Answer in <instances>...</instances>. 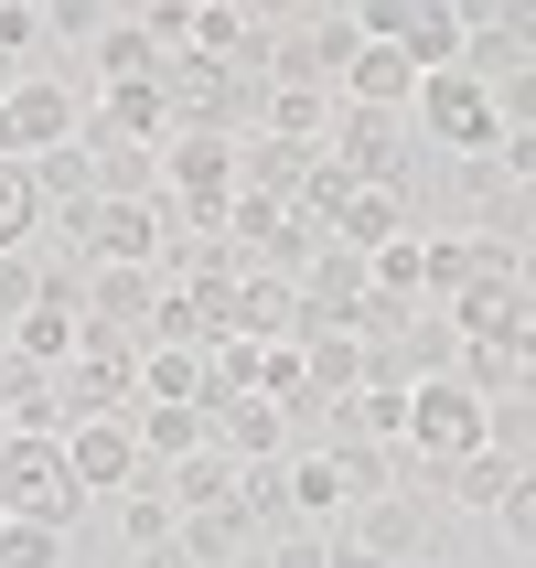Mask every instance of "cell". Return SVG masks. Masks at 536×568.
I'll use <instances>...</instances> for the list:
<instances>
[{"label":"cell","mask_w":536,"mask_h":568,"mask_svg":"<svg viewBox=\"0 0 536 568\" xmlns=\"http://www.w3.org/2000/svg\"><path fill=\"white\" fill-rule=\"evenodd\" d=\"M0 505L22 515V526H54V537H75L87 483L64 473V440H32V429H11V440H0Z\"/></svg>","instance_id":"1"},{"label":"cell","mask_w":536,"mask_h":568,"mask_svg":"<svg viewBox=\"0 0 536 568\" xmlns=\"http://www.w3.org/2000/svg\"><path fill=\"white\" fill-rule=\"evenodd\" d=\"M87 129V97H75V75H11V97H0V161H43V151H64Z\"/></svg>","instance_id":"2"},{"label":"cell","mask_w":536,"mask_h":568,"mask_svg":"<svg viewBox=\"0 0 536 568\" xmlns=\"http://www.w3.org/2000/svg\"><path fill=\"white\" fill-rule=\"evenodd\" d=\"M54 408H64V429H75V418H129V408H140V344H119V333L87 322L75 365L54 376Z\"/></svg>","instance_id":"3"},{"label":"cell","mask_w":536,"mask_h":568,"mask_svg":"<svg viewBox=\"0 0 536 568\" xmlns=\"http://www.w3.org/2000/svg\"><path fill=\"white\" fill-rule=\"evenodd\" d=\"M365 43H397L418 75H462V0H354Z\"/></svg>","instance_id":"4"},{"label":"cell","mask_w":536,"mask_h":568,"mask_svg":"<svg viewBox=\"0 0 536 568\" xmlns=\"http://www.w3.org/2000/svg\"><path fill=\"white\" fill-rule=\"evenodd\" d=\"M408 119H418V140H429V151H451V161H494V151H505L494 87H473V75H429Z\"/></svg>","instance_id":"5"},{"label":"cell","mask_w":536,"mask_h":568,"mask_svg":"<svg viewBox=\"0 0 536 568\" xmlns=\"http://www.w3.org/2000/svg\"><path fill=\"white\" fill-rule=\"evenodd\" d=\"M333 161H344L354 183H386V193H408L418 119H397V108H344V119H333Z\"/></svg>","instance_id":"6"},{"label":"cell","mask_w":536,"mask_h":568,"mask_svg":"<svg viewBox=\"0 0 536 568\" xmlns=\"http://www.w3.org/2000/svg\"><path fill=\"white\" fill-rule=\"evenodd\" d=\"M64 473L87 483V505H119L129 483H140V429L129 418H75L64 429Z\"/></svg>","instance_id":"7"},{"label":"cell","mask_w":536,"mask_h":568,"mask_svg":"<svg viewBox=\"0 0 536 568\" xmlns=\"http://www.w3.org/2000/svg\"><path fill=\"white\" fill-rule=\"evenodd\" d=\"M429 526H441V505H429V494H386V505H354L333 537L376 547L386 568H418V558H429Z\"/></svg>","instance_id":"8"},{"label":"cell","mask_w":536,"mask_h":568,"mask_svg":"<svg viewBox=\"0 0 536 568\" xmlns=\"http://www.w3.org/2000/svg\"><path fill=\"white\" fill-rule=\"evenodd\" d=\"M204 418H215V450L236 462V473L290 462V408H280V397H225V408H204Z\"/></svg>","instance_id":"9"},{"label":"cell","mask_w":536,"mask_h":568,"mask_svg":"<svg viewBox=\"0 0 536 568\" xmlns=\"http://www.w3.org/2000/svg\"><path fill=\"white\" fill-rule=\"evenodd\" d=\"M418 87H429V75H418L397 43H365V54L344 64V87H333V97H344V108H397V119H408V108H418Z\"/></svg>","instance_id":"10"},{"label":"cell","mask_w":536,"mask_h":568,"mask_svg":"<svg viewBox=\"0 0 536 568\" xmlns=\"http://www.w3.org/2000/svg\"><path fill=\"white\" fill-rule=\"evenodd\" d=\"M526 312H536V301L515 290V268H483V280L462 290V301H451V333H462V344H505V333H515Z\"/></svg>","instance_id":"11"},{"label":"cell","mask_w":536,"mask_h":568,"mask_svg":"<svg viewBox=\"0 0 536 568\" xmlns=\"http://www.w3.org/2000/svg\"><path fill=\"white\" fill-rule=\"evenodd\" d=\"M75 344H87V312H75V301H32V312L11 322V354H22L32 376H64Z\"/></svg>","instance_id":"12"},{"label":"cell","mask_w":536,"mask_h":568,"mask_svg":"<svg viewBox=\"0 0 536 568\" xmlns=\"http://www.w3.org/2000/svg\"><path fill=\"white\" fill-rule=\"evenodd\" d=\"M333 119H344L333 87H269V108H257V129L269 140H301V151H333Z\"/></svg>","instance_id":"13"},{"label":"cell","mask_w":536,"mask_h":568,"mask_svg":"<svg viewBox=\"0 0 536 568\" xmlns=\"http://www.w3.org/2000/svg\"><path fill=\"white\" fill-rule=\"evenodd\" d=\"M397 236H408V193H386V183H354V204L333 215V247L376 257V247H397Z\"/></svg>","instance_id":"14"},{"label":"cell","mask_w":536,"mask_h":568,"mask_svg":"<svg viewBox=\"0 0 536 568\" xmlns=\"http://www.w3.org/2000/svg\"><path fill=\"white\" fill-rule=\"evenodd\" d=\"M515 473H526V462H505V450H473V462H451L429 494H441V515H494V505L515 494Z\"/></svg>","instance_id":"15"},{"label":"cell","mask_w":536,"mask_h":568,"mask_svg":"<svg viewBox=\"0 0 536 568\" xmlns=\"http://www.w3.org/2000/svg\"><path fill=\"white\" fill-rule=\"evenodd\" d=\"M129 429H140V462H193V450H215V418L204 408H129Z\"/></svg>","instance_id":"16"},{"label":"cell","mask_w":536,"mask_h":568,"mask_svg":"<svg viewBox=\"0 0 536 568\" xmlns=\"http://www.w3.org/2000/svg\"><path fill=\"white\" fill-rule=\"evenodd\" d=\"M172 537H183V558H193V568H236V558H257V526H247L236 505H204V515H183Z\"/></svg>","instance_id":"17"},{"label":"cell","mask_w":536,"mask_h":568,"mask_svg":"<svg viewBox=\"0 0 536 568\" xmlns=\"http://www.w3.org/2000/svg\"><path fill=\"white\" fill-rule=\"evenodd\" d=\"M280 473H290V515L333 537V526H344V473H333V450H290Z\"/></svg>","instance_id":"18"},{"label":"cell","mask_w":536,"mask_h":568,"mask_svg":"<svg viewBox=\"0 0 536 568\" xmlns=\"http://www.w3.org/2000/svg\"><path fill=\"white\" fill-rule=\"evenodd\" d=\"M140 408H204V354L140 344Z\"/></svg>","instance_id":"19"},{"label":"cell","mask_w":536,"mask_h":568,"mask_svg":"<svg viewBox=\"0 0 536 568\" xmlns=\"http://www.w3.org/2000/svg\"><path fill=\"white\" fill-rule=\"evenodd\" d=\"M204 505H236V462H225V450L172 462V515H204Z\"/></svg>","instance_id":"20"},{"label":"cell","mask_w":536,"mask_h":568,"mask_svg":"<svg viewBox=\"0 0 536 568\" xmlns=\"http://www.w3.org/2000/svg\"><path fill=\"white\" fill-rule=\"evenodd\" d=\"M236 515L257 526V547L280 537V526H301V515H290V473H280V462H269V473H236Z\"/></svg>","instance_id":"21"},{"label":"cell","mask_w":536,"mask_h":568,"mask_svg":"<svg viewBox=\"0 0 536 568\" xmlns=\"http://www.w3.org/2000/svg\"><path fill=\"white\" fill-rule=\"evenodd\" d=\"M43 236V193H32V161H0V247H32Z\"/></svg>","instance_id":"22"},{"label":"cell","mask_w":536,"mask_h":568,"mask_svg":"<svg viewBox=\"0 0 536 568\" xmlns=\"http://www.w3.org/2000/svg\"><path fill=\"white\" fill-rule=\"evenodd\" d=\"M32 301H43V257H32V247H0V333H11Z\"/></svg>","instance_id":"23"},{"label":"cell","mask_w":536,"mask_h":568,"mask_svg":"<svg viewBox=\"0 0 536 568\" xmlns=\"http://www.w3.org/2000/svg\"><path fill=\"white\" fill-rule=\"evenodd\" d=\"M312 54H322V75L344 87V64L365 54V22H354V11H312Z\"/></svg>","instance_id":"24"},{"label":"cell","mask_w":536,"mask_h":568,"mask_svg":"<svg viewBox=\"0 0 536 568\" xmlns=\"http://www.w3.org/2000/svg\"><path fill=\"white\" fill-rule=\"evenodd\" d=\"M257 568H333V537L322 526H280V537L257 547Z\"/></svg>","instance_id":"25"},{"label":"cell","mask_w":536,"mask_h":568,"mask_svg":"<svg viewBox=\"0 0 536 568\" xmlns=\"http://www.w3.org/2000/svg\"><path fill=\"white\" fill-rule=\"evenodd\" d=\"M494 526H505V547H515V568L536 558V473H515V494L494 505Z\"/></svg>","instance_id":"26"},{"label":"cell","mask_w":536,"mask_h":568,"mask_svg":"<svg viewBox=\"0 0 536 568\" xmlns=\"http://www.w3.org/2000/svg\"><path fill=\"white\" fill-rule=\"evenodd\" d=\"M494 119H505V140H536V64H515L494 87Z\"/></svg>","instance_id":"27"},{"label":"cell","mask_w":536,"mask_h":568,"mask_svg":"<svg viewBox=\"0 0 536 568\" xmlns=\"http://www.w3.org/2000/svg\"><path fill=\"white\" fill-rule=\"evenodd\" d=\"M515 290L536 301V236H515Z\"/></svg>","instance_id":"28"},{"label":"cell","mask_w":536,"mask_h":568,"mask_svg":"<svg viewBox=\"0 0 536 568\" xmlns=\"http://www.w3.org/2000/svg\"><path fill=\"white\" fill-rule=\"evenodd\" d=\"M333 568H386L376 547H354V537H333Z\"/></svg>","instance_id":"29"},{"label":"cell","mask_w":536,"mask_h":568,"mask_svg":"<svg viewBox=\"0 0 536 568\" xmlns=\"http://www.w3.org/2000/svg\"><path fill=\"white\" fill-rule=\"evenodd\" d=\"M140 568H193V558H183V537H172V547H140Z\"/></svg>","instance_id":"30"},{"label":"cell","mask_w":536,"mask_h":568,"mask_svg":"<svg viewBox=\"0 0 536 568\" xmlns=\"http://www.w3.org/2000/svg\"><path fill=\"white\" fill-rule=\"evenodd\" d=\"M0 526H11V505H0Z\"/></svg>","instance_id":"31"},{"label":"cell","mask_w":536,"mask_h":568,"mask_svg":"<svg viewBox=\"0 0 536 568\" xmlns=\"http://www.w3.org/2000/svg\"><path fill=\"white\" fill-rule=\"evenodd\" d=\"M526 473H536V462H526Z\"/></svg>","instance_id":"32"},{"label":"cell","mask_w":536,"mask_h":568,"mask_svg":"<svg viewBox=\"0 0 536 568\" xmlns=\"http://www.w3.org/2000/svg\"><path fill=\"white\" fill-rule=\"evenodd\" d=\"M526 568H536V558H526Z\"/></svg>","instance_id":"33"}]
</instances>
